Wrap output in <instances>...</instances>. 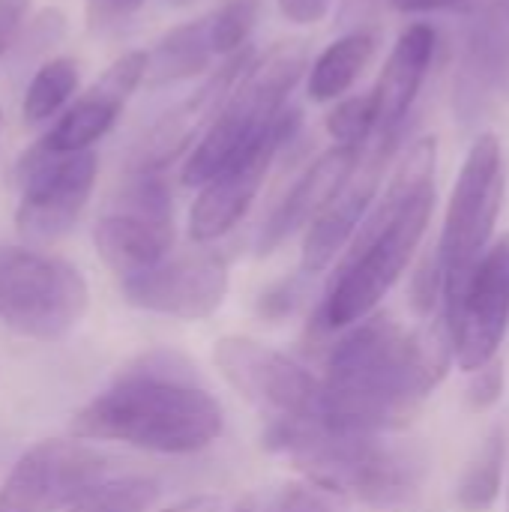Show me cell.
<instances>
[{
  "instance_id": "cell-1",
  "label": "cell",
  "mask_w": 509,
  "mask_h": 512,
  "mask_svg": "<svg viewBox=\"0 0 509 512\" xmlns=\"http://www.w3.org/2000/svg\"><path fill=\"white\" fill-rule=\"evenodd\" d=\"M450 354L444 318L426 330H405L387 315H369L333 345L312 420L345 435L402 429L447 375Z\"/></svg>"
},
{
  "instance_id": "cell-2",
  "label": "cell",
  "mask_w": 509,
  "mask_h": 512,
  "mask_svg": "<svg viewBox=\"0 0 509 512\" xmlns=\"http://www.w3.org/2000/svg\"><path fill=\"white\" fill-rule=\"evenodd\" d=\"M435 165V138H420L408 147L384 198L345 246L318 312L324 330H345L369 318L399 282L435 213Z\"/></svg>"
},
{
  "instance_id": "cell-3",
  "label": "cell",
  "mask_w": 509,
  "mask_h": 512,
  "mask_svg": "<svg viewBox=\"0 0 509 512\" xmlns=\"http://www.w3.org/2000/svg\"><path fill=\"white\" fill-rule=\"evenodd\" d=\"M225 429L222 405L189 375L144 360L90 399L72 417L78 441H117L162 456H189L210 447Z\"/></svg>"
},
{
  "instance_id": "cell-4",
  "label": "cell",
  "mask_w": 509,
  "mask_h": 512,
  "mask_svg": "<svg viewBox=\"0 0 509 512\" xmlns=\"http://www.w3.org/2000/svg\"><path fill=\"white\" fill-rule=\"evenodd\" d=\"M264 441L285 453L312 486L372 507H402L426 480V456L408 441L345 435L315 420H273Z\"/></svg>"
},
{
  "instance_id": "cell-5",
  "label": "cell",
  "mask_w": 509,
  "mask_h": 512,
  "mask_svg": "<svg viewBox=\"0 0 509 512\" xmlns=\"http://www.w3.org/2000/svg\"><path fill=\"white\" fill-rule=\"evenodd\" d=\"M309 69V51L303 42H279L237 75L231 90L225 93L219 111L207 123L201 141L186 156L180 171L183 186H204L213 174H219L234 156H240L249 144H255L273 120L288 105V93L297 87L303 72Z\"/></svg>"
},
{
  "instance_id": "cell-6",
  "label": "cell",
  "mask_w": 509,
  "mask_h": 512,
  "mask_svg": "<svg viewBox=\"0 0 509 512\" xmlns=\"http://www.w3.org/2000/svg\"><path fill=\"white\" fill-rule=\"evenodd\" d=\"M504 201V153L495 135H480L456 177L435 264L441 276V318L450 321L471 270L489 249Z\"/></svg>"
},
{
  "instance_id": "cell-7",
  "label": "cell",
  "mask_w": 509,
  "mask_h": 512,
  "mask_svg": "<svg viewBox=\"0 0 509 512\" xmlns=\"http://www.w3.org/2000/svg\"><path fill=\"white\" fill-rule=\"evenodd\" d=\"M90 306L78 267L24 246H0V324L36 342L69 336Z\"/></svg>"
},
{
  "instance_id": "cell-8",
  "label": "cell",
  "mask_w": 509,
  "mask_h": 512,
  "mask_svg": "<svg viewBox=\"0 0 509 512\" xmlns=\"http://www.w3.org/2000/svg\"><path fill=\"white\" fill-rule=\"evenodd\" d=\"M93 246L120 279L144 273L174 246V204L156 171H129L114 207L96 222Z\"/></svg>"
},
{
  "instance_id": "cell-9",
  "label": "cell",
  "mask_w": 509,
  "mask_h": 512,
  "mask_svg": "<svg viewBox=\"0 0 509 512\" xmlns=\"http://www.w3.org/2000/svg\"><path fill=\"white\" fill-rule=\"evenodd\" d=\"M99 171V156L93 150L81 153H48L39 144L30 147L18 162V210L15 231L33 243H54L72 231L84 213Z\"/></svg>"
},
{
  "instance_id": "cell-10",
  "label": "cell",
  "mask_w": 509,
  "mask_h": 512,
  "mask_svg": "<svg viewBox=\"0 0 509 512\" xmlns=\"http://www.w3.org/2000/svg\"><path fill=\"white\" fill-rule=\"evenodd\" d=\"M108 456L84 441H39L9 471L0 486V512L69 510L108 474Z\"/></svg>"
},
{
  "instance_id": "cell-11",
  "label": "cell",
  "mask_w": 509,
  "mask_h": 512,
  "mask_svg": "<svg viewBox=\"0 0 509 512\" xmlns=\"http://www.w3.org/2000/svg\"><path fill=\"white\" fill-rule=\"evenodd\" d=\"M213 363L237 396L273 420H312L318 411L321 381L282 351L249 336H222Z\"/></svg>"
},
{
  "instance_id": "cell-12",
  "label": "cell",
  "mask_w": 509,
  "mask_h": 512,
  "mask_svg": "<svg viewBox=\"0 0 509 512\" xmlns=\"http://www.w3.org/2000/svg\"><path fill=\"white\" fill-rule=\"evenodd\" d=\"M465 9L453 111L471 126L509 105V0H468Z\"/></svg>"
},
{
  "instance_id": "cell-13",
  "label": "cell",
  "mask_w": 509,
  "mask_h": 512,
  "mask_svg": "<svg viewBox=\"0 0 509 512\" xmlns=\"http://www.w3.org/2000/svg\"><path fill=\"white\" fill-rule=\"evenodd\" d=\"M300 108H282L273 126L249 144L240 156H234L219 174H213L204 186H198V198L189 213V237L195 243H213L225 237L237 222L249 213L252 201L261 192L267 171L273 168L279 150L297 135Z\"/></svg>"
},
{
  "instance_id": "cell-14",
  "label": "cell",
  "mask_w": 509,
  "mask_h": 512,
  "mask_svg": "<svg viewBox=\"0 0 509 512\" xmlns=\"http://www.w3.org/2000/svg\"><path fill=\"white\" fill-rule=\"evenodd\" d=\"M126 303L180 321L210 318L228 294V264L216 252H186L120 279Z\"/></svg>"
},
{
  "instance_id": "cell-15",
  "label": "cell",
  "mask_w": 509,
  "mask_h": 512,
  "mask_svg": "<svg viewBox=\"0 0 509 512\" xmlns=\"http://www.w3.org/2000/svg\"><path fill=\"white\" fill-rule=\"evenodd\" d=\"M447 327L453 336V354L465 372H477L495 360L509 327V231L483 252L471 270Z\"/></svg>"
},
{
  "instance_id": "cell-16",
  "label": "cell",
  "mask_w": 509,
  "mask_h": 512,
  "mask_svg": "<svg viewBox=\"0 0 509 512\" xmlns=\"http://www.w3.org/2000/svg\"><path fill=\"white\" fill-rule=\"evenodd\" d=\"M399 138L402 135H378L369 150L363 147V156H360L357 168L351 171V177L327 201V207L306 225L303 255H300L303 273H321L345 252V246L357 234L360 222L372 210V201L381 189L387 162L393 159V153L399 147Z\"/></svg>"
},
{
  "instance_id": "cell-17",
  "label": "cell",
  "mask_w": 509,
  "mask_h": 512,
  "mask_svg": "<svg viewBox=\"0 0 509 512\" xmlns=\"http://www.w3.org/2000/svg\"><path fill=\"white\" fill-rule=\"evenodd\" d=\"M144 69L147 51H126L123 57H117L102 72V78L57 117V123L42 135L39 147L57 156L90 150L99 138L111 132L129 96L144 84Z\"/></svg>"
},
{
  "instance_id": "cell-18",
  "label": "cell",
  "mask_w": 509,
  "mask_h": 512,
  "mask_svg": "<svg viewBox=\"0 0 509 512\" xmlns=\"http://www.w3.org/2000/svg\"><path fill=\"white\" fill-rule=\"evenodd\" d=\"M252 51L243 48L237 54L228 57V63L219 69V75H213L198 93H192L189 99H183L177 108H171L168 114H162L150 132L141 138V144L132 153L129 171H156L162 174L195 138V132L213 120V114L219 111L225 93L231 90V84L237 81V75L249 66Z\"/></svg>"
},
{
  "instance_id": "cell-19",
  "label": "cell",
  "mask_w": 509,
  "mask_h": 512,
  "mask_svg": "<svg viewBox=\"0 0 509 512\" xmlns=\"http://www.w3.org/2000/svg\"><path fill=\"white\" fill-rule=\"evenodd\" d=\"M360 156L363 147H351V144H336L327 153H321L267 216L258 234V255L276 252L291 234L306 228L327 207V201L342 189V183L357 168Z\"/></svg>"
},
{
  "instance_id": "cell-20",
  "label": "cell",
  "mask_w": 509,
  "mask_h": 512,
  "mask_svg": "<svg viewBox=\"0 0 509 512\" xmlns=\"http://www.w3.org/2000/svg\"><path fill=\"white\" fill-rule=\"evenodd\" d=\"M438 51V33L432 24H411L396 39L381 78L372 90L375 99V135H402L411 117V108L420 96V87L429 75V66Z\"/></svg>"
},
{
  "instance_id": "cell-21",
  "label": "cell",
  "mask_w": 509,
  "mask_h": 512,
  "mask_svg": "<svg viewBox=\"0 0 509 512\" xmlns=\"http://www.w3.org/2000/svg\"><path fill=\"white\" fill-rule=\"evenodd\" d=\"M213 48H210V18H198L189 24H180L168 30L156 48L147 54V69H144V84L159 90L186 78L201 75L213 63Z\"/></svg>"
},
{
  "instance_id": "cell-22",
  "label": "cell",
  "mask_w": 509,
  "mask_h": 512,
  "mask_svg": "<svg viewBox=\"0 0 509 512\" xmlns=\"http://www.w3.org/2000/svg\"><path fill=\"white\" fill-rule=\"evenodd\" d=\"M375 45H378L375 33H369L363 27L330 42L318 54V60L309 66V99L333 102V99L345 96L354 87V81L363 75V69L369 66Z\"/></svg>"
},
{
  "instance_id": "cell-23",
  "label": "cell",
  "mask_w": 509,
  "mask_h": 512,
  "mask_svg": "<svg viewBox=\"0 0 509 512\" xmlns=\"http://www.w3.org/2000/svg\"><path fill=\"white\" fill-rule=\"evenodd\" d=\"M78 60L72 57H51L45 60L27 90H24V102H21V114L27 123H45L51 120L78 90Z\"/></svg>"
},
{
  "instance_id": "cell-24",
  "label": "cell",
  "mask_w": 509,
  "mask_h": 512,
  "mask_svg": "<svg viewBox=\"0 0 509 512\" xmlns=\"http://www.w3.org/2000/svg\"><path fill=\"white\" fill-rule=\"evenodd\" d=\"M504 435L495 432L483 450L471 459V465L465 468L462 480H459V507L468 512H486L492 510V504L498 501L501 492V474H504Z\"/></svg>"
},
{
  "instance_id": "cell-25",
  "label": "cell",
  "mask_w": 509,
  "mask_h": 512,
  "mask_svg": "<svg viewBox=\"0 0 509 512\" xmlns=\"http://www.w3.org/2000/svg\"><path fill=\"white\" fill-rule=\"evenodd\" d=\"M159 498V486L147 477L105 480L66 512H147Z\"/></svg>"
},
{
  "instance_id": "cell-26",
  "label": "cell",
  "mask_w": 509,
  "mask_h": 512,
  "mask_svg": "<svg viewBox=\"0 0 509 512\" xmlns=\"http://www.w3.org/2000/svg\"><path fill=\"white\" fill-rule=\"evenodd\" d=\"M210 18V48L213 54L231 57L246 48L249 33L258 21V0H225Z\"/></svg>"
},
{
  "instance_id": "cell-27",
  "label": "cell",
  "mask_w": 509,
  "mask_h": 512,
  "mask_svg": "<svg viewBox=\"0 0 509 512\" xmlns=\"http://www.w3.org/2000/svg\"><path fill=\"white\" fill-rule=\"evenodd\" d=\"M327 132L336 144L366 147L375 135V99L372 90L342 99L327 114Z\"/></svg>"
},
{
  "instance_id": "cell-28",
  "label": "cell",
  "mask_w": 509,
  "mask_h": 512,
  "mask_svg": "<svg viewBox=\"0 0 509 512\" xmlns=\"http://www.w3.org/2000/svg\"><path fill=\"white\" fill-rule=\"evenodd\" d=\"M66 33V15L60 9H42L30 24L27 30H18L15 36V51H18V60H33L36 54H45L51 51Z\"/></svg>"
},
{
  "instance_id": "cell-29",
  "label": "cell",
  "mask_w": 509,
  "mask_h": 512,
  "mask_svg": "<svg viewBox=\"0 0 509 512\" xmlns=\"http://www.w3.org/2000/svg\"><path fill=\"white\" fill-rule=\"evenodd\" d=\"M267 512H345V504L339 495L312 486V483H297V486H285Z\"/></svg>"
},
{
  "instance_id": "cell-30",
  "label": "cell",
  "mask_w": 509,
  "mask_h": 512,
  "mask_svg": "<svg viewBox=\"0 0 509 512\" xmlns=\"http://www.w3.org/2000/svg\"><path fill=\"white\" fill-rule=\"evenodd\" d=\"M501 390H504V369H501V363L492 360V363H486V366H480L474 372L468 402H471L474 411H486L501 399Z\"/></svg>"
},
{
  "instance_id": "cell-31",
  "label": "cell",
  "mask_w": 509,
  "mask_h": 512,
  "mask_svg": "<svg viewBox=\"0 0 509 512\" xmlns=\"http://www.w3.org/2000/svg\"><path fill=\"white\" fill-rule=\"evenodd\" d=\"M144 0H87V24L96 33H105L117 24H123L135 9H141Z\"/></svg>"
},
{
  "instance_id": "cell-32",
  "label": "cell",
  "mask_w": 509,
  "mask_h": 512,
  "mask_svg": "<svg viewBox=\"0 0 509 512\" xmlns=\"http://www.w3.org/2000/svg\"><path fill=\"white\" fill-rule=\"evenodd\" d=\"M27 9H30V0H0V60L12 51Z\"/></svg>"
},
{
  "instance_id": "cell-33",
  "label": "cell",
  "mask_w": 509,
  "mask_h": 512,
  "mask_svg": "<svg viewBox=\"0 0 509 512\" xmlns=\"http://www.w3.org/2000/svg\"><path fill=\"white\" fill-rule=\"evenodd\" d=\"M276 3L291 24H318L330 12L333 0H276Z\"/></svg>"
},
{
  "instance_id": "cell-34",
  "label": "cell",
  "mask_w": 509,
  "mask_h": 512,
  "mask_svg": "<svg viewBox=\"0 0 509 512\" xmlns=\"http://www.w3.org/2000/svg\"><path fill=\"white\" fill-rule=\"evenodd\" d=\"M468 0H390V6L396 12L405 15H423V12H441V9H456L465 6Z\"/></svg>"
},
{
  "instance_id": "cell-35",
  "label": "cell",
  "mask_w": 509,
  "mask_h": 512,
  "mask_svg": "<svg viewBox=\"0 0 509 512\" xmlns=\"http://www.w3.org/2000/svg\"><path fill=\"white\" fill-rule=\"evenodd\" d=\"M162 512H222V501L216 495H195V498L177 501L174 507Z\"/></svg>"
},
{
  "instance_id": "cell-36",
  "label": "cell",
  "mask_w": 509,
  "mask_h": 512,
  "mask_svg": "<svg viewBox=\"0 0 509 512\" xmlns=\"http://www.w3.org/2000/svg\"><path fill=\"white\" fill-rule=\"evenodd\" d=\"M372 3H375V0H342V15H345V18H357V15H363Z\"/></svg>"
},
{
  "instance_id": "cell-37",
  "label": "cell",
  "mask_w": 509,
  "mask_h": 512,
  "mask_svg": "<svg viewBox=\"0 0 509 512\" xmlns=\"http://www.w3.org/2000/svg\"><path fill=\"white\" fill-rule=\"evenodd\" d=\"M168 3H171V6H192L195 0H168Z\"/></svg>"
},
{
  "instance_id": "cell-38",
  "label": "cell",
  "mask_w": 509,
  "mask_h": 512,
  "mask_svg": "<svg viewBox=\"0 0 509 512\" xmlns=\"http://www.w3.org/2000/svg\"><path fill=\"white\" fill-rule=\"evenodd\" d=\"M507 512H509V489H507Z\"/></svg>"
}]
</instances>
